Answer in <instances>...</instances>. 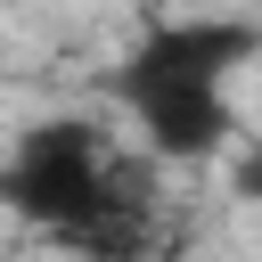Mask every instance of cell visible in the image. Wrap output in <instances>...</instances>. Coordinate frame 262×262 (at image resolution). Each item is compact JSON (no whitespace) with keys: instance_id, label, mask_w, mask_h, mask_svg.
<instances>
[{"instance_id":"2","label":"cell","mask_w":262,"mask_h":262,"mask_svg":"<svg viewBox=\"0 0 262 262\" xmlns=\"http://www.w3.org/2000/svg\"><path fill=\"white\" fill-rule=\"evenodd\" d=\"M254 49H262V33L237 25V16H172V25H147L131 41V57L115 66V98L131 106V123L147 131V147L164 164H205L237 131L229 74Z\"/></svg>"},{"instance_id":"3","label":"cell","mask_w":262,"mask_h":262,"mask_svg":"<svg viewBox=\"0 0 262 262\" xmlns=\"http://www.w3.org/2000/svg\"><path fill=\"white\" fill-rule=\"evenodd\" d=\"M237 196H254V205H262V147H246V156H237Z\"/></svg>"},{"instance_id":"1","label":"cell","mask_w":262,"mask_h":262,"mask_svg":"<svg viewBox=\"0 0 262 262\" xmlns=\"http://www.w3.org/2000/svg\"><path fill=\"white\" fill-rule=\"evenodd\" d=\"M0 205L33 229L66 237L90 262H139L156 246L147 172L106 156L98 123H82V115H41L16 131V147L0 164Z\"/></svg>"}]
</instances>
